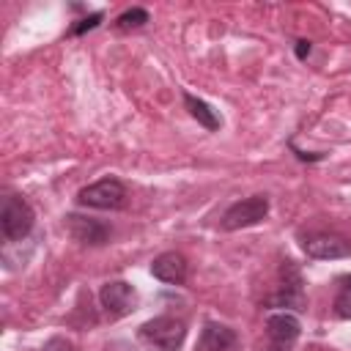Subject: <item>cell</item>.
<instances>
[{
    "label": "cell",
    "instance_id": "cell-10",
    "mask_svg": "<svg viewBox=\"0 0 351 351\" xmlns=\"http://www.w3.org/2000/svg\"><path fill=\"white\" fill-rule=\"evenodd\" d=\"M299 332H302V326H299V318L293 315V313H271L269 318H266V335L271 337V343H277V346H288V343H293L296 337H299Z\"/></svg>",
    "mask_w": 351,
    "mask_h": 351
},
{
    "label": "cell",
    "instance_id": "cell-13",
    "mask_svg": "<svg viewBox=\"0 0 351 351\" xmlns=\"http://www.w3.org/2000/svg\"><path fill=\"white\" fill-rule=\"evenodd\" d=\"M332 307H335V315L337 318H351V277H343L340 280V288L335 293Z\"/></svg>",
    "mask_w": 351,
    "mask_h": 351
},
{
    "label": "cell",
    "instance_id": "cell-11",
    "mask_svg": "<svg viewBox=\"0 0 351 351\" xmlns=\"http://www.w3.org/2000/svg\"><path fill=\"white\" fill-rule=\"evenodd\" d=\"M184 104H186L189 115H192L200 126H206L208 132H217V129L222 126V118L217 115V110H214L208 101H203V99H197V96H192V93H184Z\"/></svg>",
    "mask_w": 351,
    "mask_h": 351
},
{
    "label": "cell",
    "instance_id": "cell-7",
    "mask_svg": "<svg viewBox=\"0 0 351 351\" xmlns=\"http://www.w3.org/2000/svg\"><path fill=\"white\" fill-rule=\"evenodd\" d=\"M66 230L74 241L88 244V247H99L110 239V225L93 219V217H82V214H66Z\"/></svg>",
    "mask_w": 351,
    "mask_h": 351
},
{
    "label": "cell",
    "instance_id": "cell-12",
    "mask_svg": "<svg viewBox=\"0 0 351 351\" xmlns=\"http://www.w3.org/2000/svg\"><path fill=\"white\" fill-rule=\"evenodd\" d=\"M266 304L269 307H293V310H304V291L302 288H288V285H282L277 293H271L269 299H266Z\"/></svg>",
    "mask_w": 351,
    "mask_h": 351
},
{
    "label": "cell",
    "instance_id": "cell-17",
    "mask_svg": "<svg viewBox=\"0 0 351 351\" xmlns=\"http://www.w3.org/2000/svg\"><path fill=\"white\" fill-rule=\"evenodd\" d=\"M310 55V41H296V58H307Z\"/></svg>",
    "mask_w": 351,
    "mask_h": 351
},
{
    "label": "cell",
    "instance_id": "cell-1",
    "mask_svg": "<svg viewBox=\"0 0 351 351\" xmlns=\"http://www.w3.org/2000/svg\"><path fill=\"white\" fill-rule=\"evenodd\" d=\"M140 337L159 351H178L186 340V324L173 315H156L140 326Z\"/></svg>",
    "mask_w": 351,
    "mask_h": 351
},
{
    "label": "cell",
    "instance_id": "cell-16",
    "mask_svg": "<svg viewBox=\"0 0 351 351\" xmlns=\"http://www.w3.org/2000/svg\"><path fill=\"white\" fill-rule=\"evenodd\" d=\"M44 351H71V343L63 340V337H52V340L44 346Z\"/></svg>",
    "mask_w": 351,
    "mask_h": 351
},
{
    "label": "cell",
    "instance_id": "cell-18",
    "mask_svg": "<svg viewBox=\"0 0 351 351\" xmlns=\"http://www.w3.org/2000/svg\"><path fill=\"white\" fill-rule=\"evenodd\" d=\"M271 351H285V348H271Z\"/></svg>",
    "mask_w": 351,
    "mask_h": 351
},
{
    "label": "cell",
    "instance_id": "cell-8",
    "mask_svg": "<svg viewBox=\"0 0 351 351\" xmlns=\"http://www.w3.org/2000/svg\"><path fill=\"white\" fill-rule=\"evenodd\" d=\"M236 343H239V337L230 326H225L219 321H206L195 351H233Z\"/></svg>",
    "mask_w": 351,
    "mask_h": 351
},
{
    "label": "cell",
    "instance_id": "cell-14",
    "mask_svg": "<svg viewBox=\"0 0 351 351\" xmlns=\"http://www.w3.org/2000/svg\"><path fill=\"white\" fill-rule=\"evenodd\" d=\"M148 22V11L145 8H129V11H123L118 19H115V27L118 30H134V27H143Z\"/></svg>",
    "mask_w": 351,
    "mask_h": 351
},
{
    "label": "cell",
    "instance_id": "cell-2",
    "mask_svg": "<svg viewBox=\"0 0 351 351\" xmlns=\"http://www.w3.org/2000/svg\"><path fill=\"white\" fill-rule=\"evenodd\" d=\"M36 214L30 208V203L19 195H5L3 206H0V233L8 241H19L33 230Z\"/></svg>",
    "mask_w": 351,
    "mask_h": 351
},
{
    "label": "cell",
    "instance_id": "cell-4",
    "mask_svg": "<svg viewBox=\"0 0 351 351\" xmlns=\"http://www.w3.org/2000/svg\"><path fill=\"white\" fill-rule=\"evenodd\" d=\"M80 206L90 208H123L126 203V186L118 178H101L96 184H88L77 192Z\"/></svg>",
    "mask_w": 351,
    "mask_h": 351
},
{
    "label": "cell",
    "instance_id": "cell-5",
    "mask_svg": "<svg viewBox=\"0 0 351 351\" xmlns=\"http://www.w3.org/2000/svg\"><path fill=\"white\" fill-rule=\"evenodd\" d=\"M99 302L104 307V313L110 318H123L134 310L137 304V291L134 285L123 282V280H112V282H104L101 291H99Z\"/></svg>",
    "mask_w": 351,
    "mask_h": 351
},
{
    "label": "cell",
    "instance_id": "cell-3",
    "mask_svg": "<svg viewBox=\"0 0 351 351\" xmlns=\"http://www.w3.org/2000/svg\"><path fill=\"white\" fill-rule=\"evenodd\" d=\"M269 214V197L266 195H250L244 200H236L225 214H222V230H241L252 228Z\"/></svg>",
    "mask_w": 351,
    "mask_h": 351
},
{
    "label": "cell",
    "instance_id": "cell-9",
    "mask_svg": "<svg viewBox=\"0 0 351 351\" xmlns=\"http://www.w3.org/2000/svg\"><path fill=\"white\" fill-rule=\"evenodd\" d=\"M151 274L167 285H181L186 280V258L181 252H162L151 263Z\"/></svg>",
    "mask_w": 351,
    "mask_h": 351
},
{
    "label": "cell",
    "instance_id": "cell-15",
    "mask_svg": "<svg viewBox=\"0 0 351 351\" xmlns=\"http://www.w3.org/2000/svg\"><path fill=\"white\" fill-rule=\"evenodd\" d=\"M101 19H104V14H101V11H93L90 16H82L77 25H71V36H82L85 30H93V27H96Z\"/></svg>",
    "mask_w": 351,
    "mask_h": 351
},
{
    "label": "cell",
    "instance_id": "cell-6",
    "mask_svg": "<svg viewBox=\"0 0 351 351\" xmlns=\"http://www.w3.org/2000/svg\"><path fill=\"white\" fill-rule=\"evenodd\" d=\"M302 250L310 255V258H318V261H329V258H348L351 255V239L340 236V233H310L302 239Z\"/></svg>",
    "mask_w": 351,
    "mask_h": 351
}]
</instances>
